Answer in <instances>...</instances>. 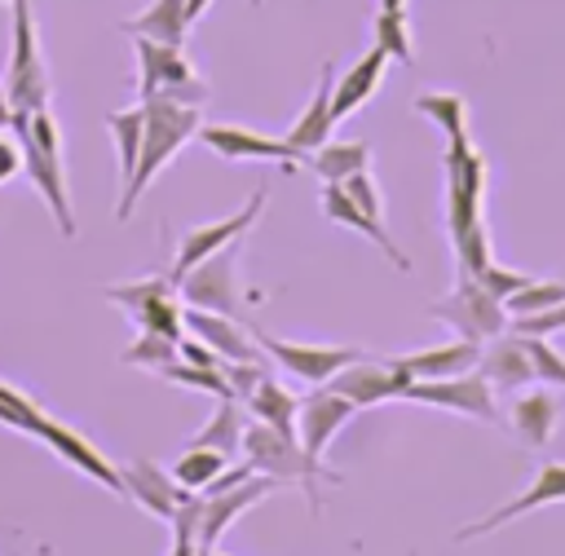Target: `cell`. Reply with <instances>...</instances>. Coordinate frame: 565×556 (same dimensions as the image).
Segmentation results:
<instances>
[{"instance_id":"obj_1","label":"cell","mask_w":565,"mask_h":556,"mask_svg":"<svg viewBox=\"0 0 565 556\" xmlns=\"http://www.w3.org/2000/svg\"><path fill=\"white\" fill-rule=\"evenodd\" d=\"M141 154H137V168L132 177L119 185V203H115V221H128L137 199L146 194V185L168 168V159L190 141L199 137L203 128V110L190 106V101H177L168 93H154V97H141Z\"/></svg>"},{"instance_id":"obj_2","label":"cell","mask_w":565,"mask_h":556,"mask_svg":"<svg viewBox=\"0 0 565 556\" xmlns=\"http://www.w3.org/2000/svg\"><path fill=\"white\" fill-rule=\"evenodd\" d=\"M243 455H247L252 472H265V477H274V481H282V485L296 481V485L305 490L309 507H318V481H331V485L344 481L340 472L322 468V459L305 455L291 432H278V428H269V424H260V419H252V424L243 428Z\"/></svg>"},{"instance_id":"obj_3","label":"cell","mask_w":565,"mask_h":556,"mask_svg":"<svg viewBox=\"0 0 565 556\" xmlns=\"http://www.w3.org/2000/svg\"><path fill=\"white\" fill-rule=\"evenodd\" d=\"M9 9H13V53L4 71V97L13 110H44L49 75H44L35 26H31V0H9Z\"/></svg>"},{"instance_id":"obj_4","label":"cell","mask_w":565,"mask_h":556,"mask_svg":"<svg viewBox=\"0 0 565 556\" xmlns=\"http://www.w3.org/2000/svg\"><path fill=\"white\" fill-rule=\"evenodd\" d=\"M446 229L450 243H459L472 225H481V190H486V163L472 150V141H446Z\"/></svg>"},{"instance_id":"obj_5","label":"cell","mask_w":565,"mask_h":556,"mask_svg":"<svg viewBox=\"0 0 565 556\" xmlns=\"http://www.w3.org/2000/svg\"><path fill=\"white\" fill-rule=\"evenodd\" d=\"M132 53H137V88H141V97L168 93V97L190 101V106H203L207 101V84H199L194 66L185 62L181 49L137 35L132 40Z\"/></svg>"},{"instance_id":"obj_6","label":"cell","mask_w":565,"mask_h":556,"mask_svg":"<svg viewBox=\"0 0 565 556\" xmlns=\"http://www.w3.org/2000/svg\"><path fill=\"white\" fill-rule=\"evenodd\" d=\"M428 309H433V318L450 322V327L459 331V340H472V344H486V340H494V335L508 331V309H503V300L490 296V291H486L477 278H468V274H459L455 291L441 296V300H433Z\"/></svg>"},{"instance_id":"obj_7","label":"cell","mask_w":565,"mask_h":556,"mask_svg":"<svg viewBox=\"0 0 565 556\" xmlns=\"http://www.w3.org/2000/svg\"><path fill=\"white\" fill-rule=\"evenodd\" d=\"M234 269H238V238L225 243L221 252H212L207 260L190 265L172 287L181 291V300H185L190 309H212V313L238 318V313H243V300H238Z\"/></svg>"},{"instance_id":"obj_8","label":"cell","mask_w":565,"mask_h":556,"mask_svg":"<svg viewBox=\"0 0 565 556\" xmlns=\"http://www.w3.org/2000/svg\"><path fill=\"white\" fill-rule=\"evenodd\" d=\"M26 110H13V137H18V150H22V168H26V177H31V185L40 190V199L49 203V212H53V221H57V229L66 234V238H75V216H71V194H66V163L57 159V154H49L44 146H35V137L26 132Z\"/></svg>"},{"instance_id":"obj_9","label":"cell","mask_w":565,"mask_h":556,"mask_svg":"<svg viewBox=\"0 0 565 556\" xmlns=\"http://www.w3.org/2000/svg\"><path fill=\"white\" fill-rule=\"evenodd\" d=\"M252 335L269 362H278L282 371H291L305 384H327L335 371H344L353 357H362V349H349V344H296V340H278L265 331H252Z\"/></svg>"},{"instance_id":"obj_10","label":"cell","mask_w":565,"mask_h":556,"mask_svg":"<svg viewBox=\"0 0 565 556\" xmlns=\"http://www.w3.org/2000/svg\"><path fill=\"white\" fill-rule=\"evenodd\" d=\"M327 384H331L344 402H353V410H366V406H380V402H388V397H402V388L411 384V371H406L397 357L371 362V357L362 353V357H353L344 371H335Z\"/></svg>"},{"instance_id":"obj_11","label":"cell","mask_w":565,"mask_h":556,"mask_svg":"<svg viewBox=\"0 0 565 556\" xmlns=\"http://www.w3.org/2000/svg\"><path fill=\"white\" fill-rule=\"evenodd\" d=\"M402 402H419V406H441V410H459V415H472V419H494V388L477 375V371H463V375H450V379H411L402 388Z\"/></svg>"},{"instance_id":"obj_12","label":"cell","mask_w":565,"mask_h":556,"mask_svg":"<svg viewBox=\"0 0 565 556\" xmlns=\"http://www.w3.org/2000/svg\"><path fill=\"white\" fill-rule=\"evenodd\" d=\"M547 503H565V459H543L539 468H534V481L516 494V499H508V503H499L490 516H481V521H468V525H459V543H468V538H481V534H490V530H499V525H508V521H516V516H525V512H534V507H547Z\"/></svg>"},{"instance_id":"obj_13","label":"cell","mask_w":565,"mask_h":556,"mask_svg":"<svg viewBox=\"0 0 565 556\" xmlns=\"http://www.w3.org/2000/svg\"><path fill=\"white\" fill-rule=\"evenodd\" d=\"M278 481L265 477V472H252L243 481H234L230 490H216V494H199V552H216L221 534L230 530V521L247 507H256L260 499H269Z\"/></svg>"},{"instance_id":"obj_14","label":"cell","mask_w":565,"mask_h":556,"mask_svg":"<svg viewBox=\"0 0 565 556\" xmlns=\"http://www.w3.org/2000/svg\"><path fill=\"white\" fill-rule=\"evenodd\" d=\"M265 199H269V190H265V185H256V190H252V199H247V207H238L230 221H212V225H194V229H185V238H181V252H177V260H172L168 278L177 282V278H181L190 265L207 260L212 252H221L225 243H234L238 234H247V229L256 225V216L265 212Z\"/></svg>"},{"instance_id":"obj_15","label":"cell","mask_w":565,"mask_h":556,"mask_svg":"<svg viewBox=\"0 0 565 556\" xmlns=\"http://www.w3.org/2000/svg\"><path fill=\"white\" fill-rule=\"evenodd\" d=\"M349 415H353V402H344L331 384H313V393H305L300 406H296V441H300V450L322 459L331 437L349 424Z\"/></svg>"},{"instance_id":"obj_16","label":"cell","mask_w":565,"mask_h":556,"mask_svg":"<svg viewBox=\"0 0 565 556\" xmlns=\"http://www.w3.org/2000/svg\"><path fill=\"white\" fill-rule=\"evenodd\" d=\"M199 137L221 159H260V163H282V168L305 163V154L291 150L287 137H265V132H252V128H238V124H203Z\"/></svg>"},{"instance_id":"obj_17","label":"cell","mask_w":565,"mask_h":556,"mask_svg":"<svg viewBox=\"0 0 565 556\" xmlns=\"http://www.w3.org/2000/svg\"><path fill=\"white\" fill-rule=\"evenodd\" d=\"M31 437H40L44 446H53L71 468H79V472H84V477H93L97 485H106V490H115L119 499H128V494H124V477H119V468H115L110 459H102V455H97V450H93L75 428L57 424L53 415H40V419H35V428H31Z\"/></svg>"},{"instance_id":"obj_18","label":"cell","mask_w":565,"mask_h":556,"mask_svg":"<svg viewBox=\"0 0 565 556\" xmlns=\"http://www.w3.org/2000/svg\"><path fill=\"white\" fill-rule=\"evenodd\" d=\"M181 322H185L190 335H199L225 362H265V349L256 344L252 327H243L238 318H225V313H212V309H185Z\"/></svg>"},{"instance_id":"obj_19","label":"cell","mask_w":565,"mask_h":556,"mask_svg":"<svg viewBox=\"0 0 565 556\" xmlns=\"http://www.w3.org/2000/svg\"><path fill=\"white\" fill-rule=\"evenodd\" d=\"M119 477H124V494H128L137 507H146L150 516H159V521H172V512L190 499V490H181V485L172 481V472H163V468L150 463V459H128V463H119Z\"/></svg>"},{"instance_id":"obj_20","label":"cell","mask_w":565,"mask_h":556,"mask_svg":"<svg viewBox=\"0 0 565 556\" xmlns=\"http://www.w3.org/2000/svg\"><path fill=\"white\" fill-rule=\"evenodd\" d=\"M477 375L494 388V393H521L534 384V362L525 353L521 335H494L486 340V349L477 353Z\"/></svg>"},{"instance_id":"obj_21","label":"cell","mask_w":565,"mask_h":556,"mask_svg":"<svg viewBox=\"0 0 565 556\" xmlns=\"http://www.w3.org/2000/svg\"><path fill=\"white\" fill-rule=\"evenodd\" d=\"M565 402L547 388H534V393H521L512 406H508V428L512 437L525 446V450H543L556 432V419H561Z\"/></svg>"},{"instance_id":"obj_22","label":"cell","mask_w":565,"mask_h":556,"mask_svg":"<svg viewBox=\"0 0 565 556\" xmlns=\"http://www.w3.org/2000/svg\"><path fill=\"white\" fill-rule=\"evenodd\" d=\"M384 66H388V53H384L380 44H371L344 75H335V84H331V119H335V124H340L344 115H353V110L380 88Z\"/></svg>"},{"instance_id":"obj_23","label":"cell","mask_w":565,"mask_h":556,"mask_svg":"<svg viewBox=\"0 0 565 556\" xmlns=\"http://www.w3.org/2000/svg\"><path fill=\"white\" fill-rule=\"evenodd\" d=\"M322 212L335 221V225H344V229H358L362 238H371L397 269H411V260L397 252V243L384 234V225H380V216H366L349 194H344V185H322Z\"/></svg>"},{"instance_id":"obj_24","label":"cell","mask_w":565,"mask_h":556,"mask_svg":"<svg viewBox=\"0 0 565 556\" xmlns=\"http://www.w3.org/2000/svg\"><path fill=\"white\" fill-rule=\"evenodd\" d=\"M331 84H335V66L327 62L322 75H318V88H313V97H309V106H305V115H300V119L291 124V132H287V146H291V150L309 154V150H318L322 141H331V128H335V119H331Z\"/></svg>"},{"instance_id":"obj_25","label":"cell","mask_w":565,"mask_h":556,"mask_svg":"<svg viewBox=\"0 0 565 556\" xmlns=\"http://www.w3.org/2000/svg\"><path fill=\"white\" fill-rule=\"evenodd\" d=\"M477 353H481V344L450 340V344H433V349H419V353H402L397 362L411 371V379H450V375L477 371Z\"/></svg>"},{"instance_id":"obj_26","label":"cell","mask_w":565,"mask_h":556,"mask_svg":"<svg viewBox=\"0 0 565 556\" xmlns=\"http://www.w3.org/2000/svg\"><path fill=\"white\" fill-rule=\"evenodd\" d=\"M185 26H190L185 0H154V4H146L137 18H124V22H119V31L146 35V40H159V44H172V49H181Z\"/></svg>"},{"instance_id":"obj_27","label":"cell","mask_w":565,"mask_h":556,"mask_svg":"<svg viewBox=\"0 0 565 556\" xmlns=\"http://www.w3.org/2000/svg\"><path fill=\"white\" fill-rule=\"evenodd\" d=\"M247 419H260V424H269V428H278V432H291L296 437V406H300V397L296 393H287L278 379H260L252 393H247Z\"/></svg>"},{"instance_id":"obj_28","label":"cell","mask_w":565,"mask_h":556,"mask_svg":"<svg viewBox=\"0 0 565 556\" xmlns=\"http://www.w3.org/2000/svg\"><path fill=\"white\" fill-rule=\"evenodd\" d=\"M305 163L327 181V185H340L344 177L362 172L371 163V146L366 141H322L318 150L305 154Z\"/></svg>"},{"instance_id":"obj_29","label":"cell","mask_w":565,"mask_h":556,"mask_svg":"<svg viewBox=\"0 0 565 556\" xmlns=\"http://www.w3.org/2000/svg\"><path fill=\"white\" fill-rule=\"evenodd\" d=\"M243 428H247L243 402H238V397H221L216 415L194 432V446H212V450H221V455L230 459V455L243 450Z\"/></svg>"},{"instance_id":"obj_30","label":"cell","mask_w":565,"mask_h":556,"mask_svg":"<svg viewBox=\"0 0 565 556\" xmlns=\"http://www.w3.org/2000/svg\"><path fill=\"white\" fill-rule=\"evenodd\" d=\"M221 472H225V455L212 450V446H194V441H190V450L172 463V481H177L181 490H190V494H203Z\"/></svg>"},{"instance_id":"obj_31","label":"cell","mask_w":565,"mask_h":556,"mask_svg":"<svg viewBox=\"0 0 565 556\" xmlns=\"http://www.w3.org/2000/svg\"><path fill=\"white\" fill-rule=\"evenodd\" d=\"M415 110L424 119H433L446 132V141H463L468 137V106H463L459 93H419L415 97Z\"/></svg>"},{"instance_id":"obj_32","label":"cell","mask_w":565,"mask_h":556,"mask_svg":"<svg viewBox=\"0 0 565 556\" xmlns=\"http://www.w3.org/2000/svg\"><path fill=\"white\" fill-rule=\"evenodd\" d=\"M106 128L115 132V146H119V181H128L132 168H137V154H141V128H146L141 106H137V110H115V115H106Z\"/></svg>"},{"instance_id":"obj_33","label":"cell","mask_w":565,"mask_h":556,"mask_svg":"<svg viewBox=\"0 0 565 556\" xmlns=\"http://www.w3.org/2000/svg\"><path fill=\"white\" fill-rule=\"evenodd\" d=\"M375 44L388 53V62H402V66L415 62L411 26H406V13H402V9H380V13H375Z\"/></svg>"},{"instance_id":"obj_34","label":"cell","mask_w":565,"mask_h":556,"mask_svg":"<svg viewBox=\"0 0 565 556\" xmlns=\"http://www.w3.org/2000/svg\"><path fill=\"white\" fill-rule=\"evenodd\" d=\"M181 313L185 309H177V300H172V291H163V296H154V300H146L137 313H132V322L141 327V331H154V335H168V340H181L185 335V322H181Z\"/></svg>"},{"instance_id":"obj_35","label":"cell","mask_w":565,"mask_h":556,"mask_svg":"<svg viewBox=\"0 0 565 556\" xmlns=\"http://www.w3.org/2000/svg\"><path fill=\"white\" fill-rule=\"evenodd\" d=\"M163 379H172V384H185V388H203L207 397H234V388H230V379H225V371L221 366H190V362H168L163 371H159Z\"/></svg>"},{"instance_id":"obj_36","label":"cell","mask_w":565,"mask_h":556,"mask_svg":"<svg viewBox=\"0 0 565 556\" xmlns=\"http://www.w3.org/2000/svg\"><path fill=\"white\" fill-rule=\"evenodd\" d=\"M561 300H565V282H556V278H534L530 287H521L516 296H508L503 309H508L512 318H525V313H543V309H552V304H561Z\"/></svg>"},{"instance_id":"obj_37","label":"cell","mask_w":565,"mask_h":556,"mask_svg":"<svg viewBox=\"0 0 565 556\" xmlns=\"http://www.w3.org/2000/svg\"><path fill=\"white\" fill-rule=\"evenodd\" d=\"M521 340L534 362V379L547 388H565V353L552 344V335H521Z\"/></svg>"},{"instance_id":"obj_38","label":"cell","mask_w":565,"mask_h":556,"mask_svg":"<svg viewBox=\"0 0 565 556\" xmlns=\"http://www.w3.org/2000/svg\"><path fill=\"white\" fill-rule=\"evenodd\" d=\"M177 344L181 340H168V335H154V331H141L124 353H119V362H128V366H154V371H163L168 362H177Z\"/></svg>"},{"instance_id":"obj_39","label":"cell","mask_w":565,"mask_h":556,"mask_svg":"<svg viewBox=\"0 0 565 556\" xmlns=\"http://www.w3.org/2000/svg\"><path fill=\"white\" fill-rule=\"evenodd\" d=\"M40 415H44V410H40L22 388H13V384L0 379V424H9V428H18V432H31Z\"/></svg>"},{"instance_id":"obj_40","label":"cell","mask_w":565,"mask_h":556,"mask_svg":"<svg viewBox=\"0 0 565 556\" xmlns=\"http://www.w3.org/2000/svg\"><path fill=\"white\" fill-rule=\"evenodd\" d=\"M455 260H459V274H468V278H477V274L490 265V234H486V221L472 225V229L455 243Z\"/></svg>"},{"instance_id":"obj_41","label":"cell","mask_w":565,"mask_h":556,"mask_svg":"<svg viewBox=\"0 0 565 556\" xmlns=\"http://www.w3.org/2000/svg\"><path fill=\"white\" fill-rule=\"evenodd\" d=\"M163 291H172V278H141V282H115V287H106V300H115L128 313H137L146 300H154Z\"/></svg>"},{"instance_id":"obj_42","label":"cell","mask_w":565,"mask_h":556,"mask_svg":"<svg viewBox=\"0 0 565 556\" xmlns=\"http://www.w3.org/2000/svg\"><path fill=\"white\" fill-rule=\"evenodd\" d=\"M477 282H481V287H486L490 296L508 300V296H516L521 287H530L534 278H530V274H521V269H503V265H494V260H490V265H486V269L477 274Z\"/></svg>"},{"instance_id":"obj_43","label":"cell","mask_w":565,"mask_h":556,"mask_svg":"<svg viewBox=\"0 0 565 556\" xmlns=\"http://www.w3.org/2000/svg\"><path fill=\"white\" fill-rule=\"evenodd\" d=\"M508 327H512V335H556V331H565V300L552 304V309H543V313L512 318Z\"/></svg>"},{"instance_id":"obj_44","label":"cell","mask_w":565,"mask_h":556,"mask_svg":"<svg viewBox=\"0 0 565 556\" xmlns=\"http://www.w3.org/2000/svg\"><path fill=\"white\" fill-rule=\"evenodd\" d=\"M340 185H344V194H349L366 216H380V212H384L380 190H375V181H371V172H366V168H362V172H353V177H344Z\"/></svg>"},{"instance_id":"obj_45","label":"cell","mask_w":565,"mask_h":556,"mask_svg":"<svg viewBox=\"0 0 565 556\" xmlns=\"http://www.w3.org/2000/svg\"><path fill=\"white\" fill-rule=\"evenodd\" d=\"M221 371H225V379H230L238 402H247V393L265 379V362H221Z\"/></svg>"},{"instance_id":"obj_46","label":"cell","mask_w":565,"mask_h":556,"mask_svg":"<svg viewBox=\"0 0 565 556\" xmlns=\"http://www.w3.org/2000/svg\"><path fill=\"white\" fill-rule=\"evenodd\" d=\"M18 168H22V150H18V141H9V137L0 132V185L13 181Z\"/></svg>"},{"instance_id":"obj_47","label":"cell","mask_w":565,"mask_h":556,"mask_svg":"<svg viewBox=\"0 0 565 556\" xmlns=\"http://www.w3.org/2000/svg\"><path fill=\"white\" fill-rule=\"evenodd\" d=\"M9 124H13V106H9V97L0 93V132H4Z\"/></svg>"},{"instance_id":"obj_48","label":"cell","mask_w":565,"mask_h":556,"mask_svg":"<svg viewBox=\"0 0 565 556\" xmlns=\"http://www.w3.org/2000/svg\"><path fill=\"white\" fill-rule=\"evenodd\" d=\"M207 4H212V0H185V13H190V22H194V18H203V9H207Z\"/></svg>"},{"instance_id":"obj_49","label":"cell","mask_w":565,"mask_h":556,"mask_svg":"<svg viewBox=\"0 0 565 556\" xmlns=\"http://www.w3.org/2000/svg\"><path fill=\"white\" fill-rule=\"evenodd\" d=\"M406 0H380V9H402Z\"/></svg>"}]
</instances>
